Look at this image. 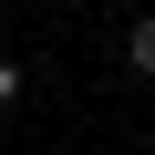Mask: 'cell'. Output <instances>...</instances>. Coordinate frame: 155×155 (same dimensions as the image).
Listing matches in <instances>:
<instances>
[{
    "mask_svg": "<svg viewBox=\"0 0 155 155\" xmlns=\"http://www.w3.org/2000/svg\"><path fill=\"white\" fill-rule=\"evenodd\" d=\"M21 93H31V72H21L11 52H0V114H21Z\"/></svg>",
    "mask_w": 155,
    "mask_h": 155,
    "instance_id": "7a4b0ae2",
    "label": "cell"
},
{
    "mask_svg": "<svg viewBox=\"0 0 155 155\" xmlns=\"http://www.w3.org/2000/svg\"><path fill=\"white\" fill-rule=\"evenodd\" d=\"M124 72H134V83H155V11L124 21Z\"/></svg>",
    "mask_w": 155,
    "mask_h": 155,
    "instance_id": "6da1fadb",
    "label": "cell"
}]
</instances>
